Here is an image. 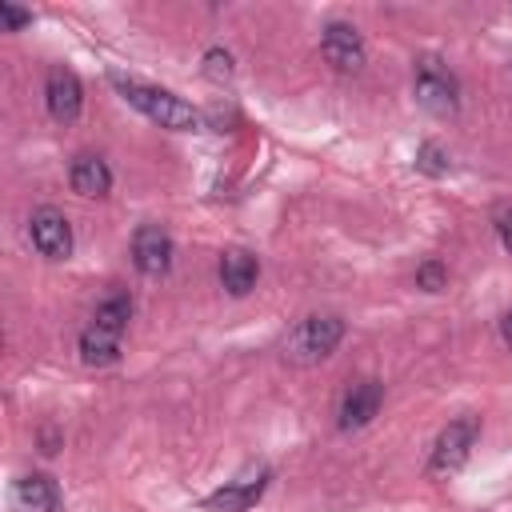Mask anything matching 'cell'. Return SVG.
Here are the masks:
<instances>
[{
	"label": "cell",
	"instance_id": "cell-1",
	"mask_svg": "<svg viewBox=\"0 0 512 512\" xmlns=\"http://www.w3.org/2000/svg\"><path fill=\"white\" fill-rule=\"evenodd\" d=\"M108 80H112L116 92H120L136 112H144L152 124L172 128V132H196V128H204L200 108H192L188 100H180V96H172V92H164V88L140 84V80H132V76H116V72H112Z\"/></svg>",
	"mask_w": 512,
	"mask_h": 512
},
{
	"label": "cell",
	"instance_id": "cell-2",
	"mask_svg": "<svg viewBox=\"0 0 512 512\" xmlns=\"http://www.w3.org/2000/svg\"><path fill=\"white\" fill-rule=\"evenodd\" d=\"M340 340H344V320L336 312H312V316L296 320L292 332L280 340V356L296 368H308V364L328 360Z\"/></svg>",
	"mask_w": 512,
	"mask_h": 512
},
{
	"label": "cell",
	"instance_id": "cell-3",
	"mask_svg": "<svg viewBox=\"0 0 512 512\" xmlns=\"http://www.w3.org/2000/svg\"><path fill=\"white\" fill-rule=\"evenodd\" d=\"M412 96L424 112L444 120V116H456V108H460V80L440 56L424 52L412 64Z\"/></svg>",
	"mask_w": 512,
	"mask_h": 512
},
{
	"label": "cell",
	"instance_id": "cell-4",
	"mask_svg": "<svg viewBox=\"0 0 512 512\" xmlns=\"http://www.w3.org/2000/svg\"><path fill=\"white\" fill-rule=\"evenodd\" d=\"M476 440H480V416L464 412V416L448 420V428H440V436L432 444L428 476H452L456 468H464L472 448H476Z\"/></svg>",
	"mask_w": 512,
	"mask_h": 512
},
{
	"label": "cell",
	"instance_id": "cell-5",
	"mask_svg": "<svg viewBox=\"0 0 512 512\" xmlns=\"http://www.w3.org/2000/svg\"><path fill=\"white\" fill-rule=\"evenodd\" d=\"M28 240L32 248L44 256V260H68L72 256V224L60 208L52 204H40L32 216H28Z\"/></svg>",
	"mask_w": 512,
	"mask_h": 512
},
{
	"label": "cell",
	"instance_id": "cell-6",
	"mask_svg": "<svg viewBox=\"0 0 512 512\" xmlns=\"http://www.w3.org/2000/svg\"><path fill=\"white\" fill-rule=\"evenodd\" d=\"M268 480H272V472H268L264 464H256V468L240 472L236 480H228L224 488H216L212 496H204V508H208V512H248V508L264 496Z\"/></svg>",
	"mask_w": 512,
	"mask_h": 512
},
{
	"label": "cell",
	"instance_id": "cell-7",
	"mask_svg": "<svg viewBox=\"0 0 512 512\" xmlns=\"http://www.w3.org/2000/svg\"><path fill=\"white\" fill-rule=\"evenodd\" d=\"M44 104H48V116L56 124H76L80 108H84V84L72 68L56 64L48 68V80H44Z\"/></svg>",
	"mask_w": 512,
	"mask_h": 512
},
{
	"label": "cell",
	"instance_id": "cell-8",
	"mask_svg": "<svg viewBox=\"0 0 512 512\" xmlns=\"http://www.w3.org/2000/svg\"><path fill=\"white\" fill-rule=\"evenodd\" d=\"M132 264L144 272V276H168V268H172V236H168V228L164 224H140L136 232H132Z\"/></svg>",
	"mask_w": 512,
	"mask_h": 512
},
{
	"label": "cell",
	"instance_id": "cell-9",
	"mask_svg": "<svg viewBox=\"0 0 512 512\" xmlns=\"http://www.w3.org/2000/svg\"><path fill=\"white\" fill-rule=\"evenodd\" d=\"M320 52H324V60L336 68V72H360L364 68V36L352 28V24H344V20H332V24H324V32H320Z\"/></svg>",
	"mask_w": 512,
	"mask_h": 512
},
{
	"label": "cell",
	"instance_id": "cell-10",
	"mask_svg": "<svg viewBox=\"0 0 512 512\" xmlns=\"http://www.w3.org/2000/svg\"><path fill=\"white\" fill-rule=\"evenodd\" d=\"M380 404H384V384H380V380H356V384L344 392V400H340V420H336V424H340L344 432H356V428H364V424L376 420Z\"/></svg>",
	"mask_w": 512,
	"mask_h": 512
},
{
	"label": "cell",
	"instance_id": "cell-11",
	"mask_svg": "<svg viewBox=\"0 0 512 512\" xmlns=\"http://www.w3.org/2000/svg\"><path fill=\"white\" fill-rule=\"evenodd\" d=\"M68 184L76 196L84 200H104L112 192V168L104 156H92V152H80L68 168Z\"/></svg>",
	"mask_w": 512,
	"mask_h": 512
},
{
	"label": "cell",
	"instance_id": "cell-12",
	"mask_svg": "<svg viewBox=\"0 0 512 512\" xmlns=\"http://www.w3.org/2000/svg\"><path fill=\"white\" fill-rule=\"evenodd\" d=\"M120 340H124V332L88 320L84 332H80V340H76V348H80V360H84L88 368H108V364L120 360Z\"/></svg>",
	"mask_w": 512,
	"mask_h": 512
},
{
	"label": "cell",
	"instance_id": "cell-13",
	"mask_svg": "<svg viewBox=\"0 0 512 512\" xmlns=\"http://www.w3.org/2000/svg\"><path fill=\"white\" fill-rule=\"evenodd\" d=\"M260 280V260L248 248H228L220 256V284L228 296H248Z\"/></svg>",
	"mask_w": 512,
	"mask_h": 512
},
{
	"label": "cell",
	"instance_id": "cell-14",
	"mask_svg": "<svg viewBox=\"0 0 512 512\" xmlns=\"http://www.w3.org/2000/svg\"><path fill=\"white\" fill-rule=\"evenodd\" d=\"M16 504L20 512H60V488L44 472H28L16 480Z\"/></svg>",
	"mask_w": 512,
	"mask_h": 512
},
{
	"label": "cell",
	"instance_id": "cell-15",
	"mask_svg": "<svg viewBox=\"0 0 512 512\" xmlns=\"http://www.w3.org/2000/svg\"><path fill=\"white\" fill-rule=\"evenodd\" d=\"M416 168H420L424 176H444V172L452 168L448 148H444V144H436V140H424V144L416 148Z\"/></svg>",
	"mask_w": 512,
	"mask_h": 512
},
{
	"label": "cell",
	"instance_id": "cell-16",
	"mask_svg": "<svg viewBox=\"0 0 512 512\" xmlns=\"http://www.w3.org/2000/svg\"><path fill=\"white\" fill-rule=\"evenodd\" d=\"M232 52H224V48H208L204 52V76L212 80V84H228L232 80Z\"/></svg>",
	"mask_w": 512,
	"mask_h": 512
},
{
	"label": "cell",
	"instance_id": "cell-17",
	"mask_svg": "<svg viewBox=\"0 0 512 512\" xmlns=\"http://www.w3.org/2000/svg\"><path fill=\"white\" fill-rule=\"evenodd\" d=\"M416 288H424V292H440V288H448V268H444L436 256H428V260L416 268Z\"/></svg>",
	"mask_w": 512,
	"mask_h": 512
},
{
	"label": "cell",
	"instance_id": "cell-18",
	"mask_svg": "<svg viewBox=\"0 0 512 512\" xmlns=\"http://www.w3.org/2000/svg\"><path fill=\"white\" fill-rule=\"evenodd\" d=\"M0 24H4V32H20L24 24H32V12H28V8H16V4H8V0H0Z\"/></svg>",
	"mask_w": 512,
	"mask_h": 512
},
{
	"label": "cell",
	"instance_id": "cell-19",
	"mask_svg": "<svg viewBox=\"0 0 512 512\" xmlns=\"http://www.w3.org/2000/svg\"><path fill=\"white\" fill-rule=\"evenodd\" d=\"M492 228H496L500 244L512 252V204H500V208L492 212Z\"/></svg>",
	"mask_w": 512,
	"mask_h": 512
},
{
	"label": "cell",
	"instance_id": "cell-20",
	"mask_svg": "<svg viewBox=\"0 0 512 512\" xmlns=\"http://www.w3.org/2000/svg\"><path fill=\"white\" fill-rule=\"evenodd\" d=\"M500 340H504V348L512 352V312L500 316Z\"/></svg>",
	"mask_w": 512,
	"mask_h": 512
}]
</instances>
